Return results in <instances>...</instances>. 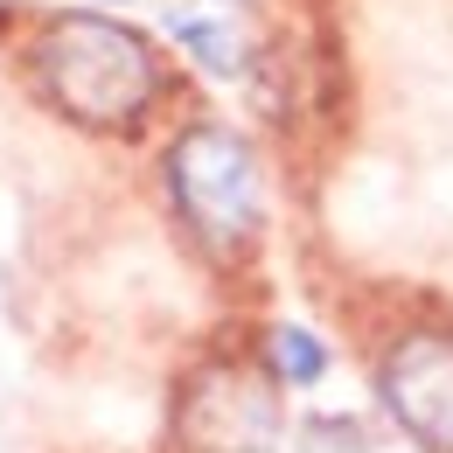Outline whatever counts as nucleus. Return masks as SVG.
I'll use <instances>...</instances> for the list:
<instances>
[{
    "instance_id": "obj_1",
    "label": "nucleus",
    "mask_w": 453,
    "mask_h": 453,
    "mask_svg": "<svg viewBox=\"0 0 453 453\" xmlns=\"http://www.w3.org/2000/svg\"><path fill=\"white\" fill-rule=\"evenodd\" d=\"M28 70L42 84V98L70 126L91 133H133L147 105L161 98V63L147 50V35L119 28L105 14H63L35 35Z\"/></svg>"
},
{
    "instance_id": "obj_2",
    "label": "nucleus",
    "mask_w": 453,
    "mask_h": 453,
    "mask_svg": "<svg viewBox=\"0 0 453 453\" xmlns=\"http://www.w3.org/2000/svg\"><path fill=\"white\" fill-rule=\"evenodd\" d=\"M168 196L188 237L217 258H237L265 224V174H258L251 140L230 126H210V119L168 147Z\"/></svg>"
},
{
    "instance_id": "obj_3",
    "label": "nucleus",
    "mask_w": 453,
    "mask_h": 453,
    "mask_svg": "<svg viewBox=\"0 0 453 453\" xmlns=\"http://www.w3.org/2000/svg\"><path fill=\"white\" fill-rule=\"evenodd\" d=\"M377 404L418 453H453V328L411 321L377 356Z\"/></svg>"
},
{
    "instance_id": "obj_4",
    "label": "nucleus",
    "mask_w": 453,
    "mask_h": 453,
    "mask_svg": "<svg viewBox=\"0 0 453 453\" xmlns=\"http://www.w3.org/2000/svg\"><path fill=\"white\" fill-rule=\"evenodd\" d=\"M181 440L196 453H273V440H280L273 370L210 363L181 397Z\"/></svg>"
},
{
    "instance_id": "obj_5",
    "label": "nucleus",
    "mask_w": 453,
    "mask_h": 453,
    "mask_svg": "<svg viewBox=\"0 0 453 453\" xmlns=\"http://www.w3.org/2000/svg\"><path fill=\"white\" fill-rule=\"evenodd\" d=\"M168 28L210 77H244L258 57V14L244 0H174Z\"/></svg>"
},
{
    "instance_id": "obj_6",
    "label": "nucleus",
    "mask_w": 453,
    "mask_h": 453,
    "mask_svg": "<svg viewBox=\"0 0 453 453\" xmlns=\"http://www.w3.org/2000/svg\"><path fill=\"white\" fill-rule=\"evenodd\" d=\"M265 370H273V384L314 391V384L328 377V342L307 335V328H293V321H280V328L265 335Z\"/></svg>"
}]
</instances>
